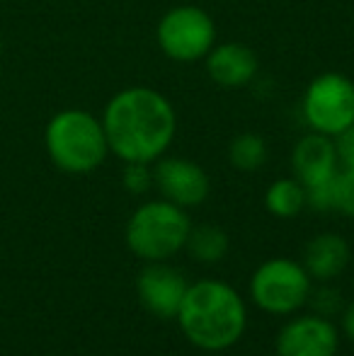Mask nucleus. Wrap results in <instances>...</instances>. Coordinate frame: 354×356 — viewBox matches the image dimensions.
Listing matches in <instances>:
<instances>
[{
  "instance_id": "obj_19",
  "label": "nucleus",
  "mask_w": 354,
  "mask_h": 356,
  "mask_svg": "<svg viewBox=\"0 0 354 356\" xmlns=\"http://www.w3.org/2000/svg\"><path fill=\"white\" fill-rule=\"evenodd\" d=\"M122 182L131 194H143L153 187V170L148 168V163H127Z\"/></svg>"
},
{
  "instance_id": "obj_22",
  "label": "nucleus",
  "mask_w": 354,
  "mask_h": 356,
  "mask_svg": "<svg viewBox=\"0 0 354 356\" xmlns=\"http://www.w3.org/2000/svg\"><path fill=\"white\" fill-rule=\"evenodd\" d=\"M0 51H3V32H0Z\"/></svg>"
},
{
  "instance_id": "obj_20",
  "label": "nucleus",
  "mask_w": 354,
  "mask_h": 356,
  "mask_svg": "<svg viewBox=\"0 0 354 356\" xmlns=\"http://www.w3.org/2000/svg\"><path fill=\"white\" fill-rule=\"evenodd\" d=\"M337 158H340L342 168L354 170V124L347 127L345 131L337 136Z\"/></svg>"
},
{
  "instance_id": "obj_13",
  "label": "nucleus",
  "mask_w": 354,
  "mask_h": 356,
  "mask_svg": "<svg viewBox=\"0 0 354 356\" xmlns=\"http://www.w3.org/2000/svg\"><path fill=\"white\" fill-rule=\"evenodd\" d=\"M301 262L313 282H332L350 264V245L337 233H321L308 240Z\"/></svg>"
},
{
  "instance_id": "obj_3",
  "label": "nucleus",
  "mask_w": 354,
  "mask_h": 356,
  "mask_svg": "<svg viewBox=\"0 0 354 356\" xmlns=\"http://www.w3.org/2000/svg\"><path fill=\"white\" fill-rule=\"evenodd\" d=\"M44 143L51 163L71 175L92 172L109 153L102 122L83 109H63L54 114L44 131Z\"/></svg>"
},
{
  "instance_id": "obj_15",
  "label": "nucleus",
  "mask_w": 354,
  "mask_h": 356,
  "mask_svg": "<svg viewBox=\"0 0 354 356\" xmlns=\"http://www.w3.org/2000/svg\"><path fill=\"white\" fill-rule=\"evenodd\" d=\"M267 211L277 218H296L306 209V187L296 177H284L269 184L265 194Z\"/></svg>"
},
{
  "instance_id": "obj_17",
  "label": "nucleus",
  "mask_w": 354,
  "mask_h": 356,
  "mask_svg": "<svg viewBox=\"0 0 354 356\" xmlns=\"http://www.w3.org/2000/svg\"><path fill=\"white\" fill-rule=\"evenodd\" d=\"M332 211L354 218V170H337L332 177Z\"/></svg>"
},
{
  "instance_id": "obj_11",
  "label": "nucleus",
  "mask_w": 354,
  "mask_h": 356,
  "mask_svg": "<svg viewBox=\"0 0 354 356\" xmlns=\"http://www.w3.org/2000/svg\"><path fill=\"white\" fill-rule=\"evenodd\" d=\"M337 163H340V158H337V145L330 136H325V134L313 131L293 145L291 170H293V177H296L303 187L328 182V179L337 172Z\"/></svg>"
},
{
  "instance_id": "obj_2",
  "label": "nucleus",
  "mask_w": 354,
  "mask_h": 356,
  "mask_svg": "<svg viewBox=\"0 0 354 356\" xmlns=\"http://www.w3.org/2000/svg\"><path fill=\"white\" fill-rule=\"evenodd\" d=\"M175 320L192 347L226 352L246 334L248 305L228 282L199 279L189 284Z\"/></svg>"
},
{
  "instance_id": "obj_8",
  "label": "nucleus",
  "mask_w": 354,
  "mask_h": 356,
  "mask_svg": "<svg viewBox=\"0 0 354 356\" xmlns=\"http://www.w3.org/2000/svg\"><path fill=\"white\" fill-rule=\"evenodd\" d=\"M274 349L277 356H337L340 332L330 318L318 313L293 315L282 325Z\"/></svg>"
},
{
  "instance_id": "obj_4",
  "label": "nucleus",
  "mask_w": 354,
  "mask_h": 356,
  "mask_svg": "<svg viewBox=\"0 0 354 356\" xmlns=\"http://www.w3.org/2000/svg\"><path fill=\"white\" fill-rule=\"evenodd\" d=\"M192 220L182 207L166 199L146 202L131 213L124 230L127 245L143 262H168L182 252Z\"/></svg>"
},
{
  "instance_id": "obj_5",
  "label": "nucleus",
  "mask_w": 354,
  "mask_h": 356,
  "mask_svg": "<svg viewBox=\"0 0 354 356\" xmlns=\"http://www.w3.org/2000/svg\"><path fill=\"white\" fill-rule=\"evenodd\" d=\"M313 279L303 262L291 257H272L250 277V300L267 315H293L306 308Z\"/></svg>"
},
{
  "instance_id": "obj_10",
  "label": "nucleus",
  "mask_w": 354,
  "mask_h": 356,
  "mask_svg": "<svg viewBox=\"0 0 354 356\" xmlns=\"http://www.w3.org/2000/svg\"><path fill=\"white\" fill-rule=\"evenodd\" d=\"M189 282L179 269L166 262H148L136 277V296L151 315L175 320Z\"/></svg>"
},
{
  "instance_id": "obj_7",
  "label": "nucleus",
  "mask_w": 354,
  "mask_h": 356,
  "mask_svg": "<svg viewBox=\"0 0 354 356\" xmlns=\"http://www.w3.org/2000/svg\"><path fill=\"white\" fill-rule=\"evenodd\" d=\"M216 42V27L209 13L197 5L172 8L158 22V44L163 54L179 63H194L211 51Z\"/></svg>"
},
{
  "instance_id": "obj_21",
  "label": "nucleus",
  "mask_w": 354,
  "mask_h": 356,
  "mask_svg": "<svg viewBox=\"0 0 354 356\" xmlns=\"http://www.w3.org/2000/svg\"><path fill=\"white\" fill-rule=\"evenodd\" d=\"M342 332H345L347 339L354 342V300L345 308V313H342Z\"/></svg>"
},
{
  "instance_id": "obj_1",
  "label": "nucleus",
  "mask_w": 354,
  "mask_h": 356,
  "mask_svg": "<svg viewBox=\"0 0 354 356\" xmlns=\"http://www.w3.org/2000/svg\"><path fill=\"white\" fill-rule=\"evenodd\" d=\"M102 127L117 158L151 165L170 148L177 122L166 95L151 88H129L109 99Z\"/></svg>"
},
{
  "instance_id": "obj_18",
  "label": "nucleus",
  "mask_w": 354,
  "mask_h": 356,
  "mask_svg": "<svg viewBox=\"0 0 354 356\" xmlns=\"http://www.w3.org/2000/svg\"><path fill=\"white\" fill-rule=\"evenodd\" d=\"M306 305H311L313 313L323 315V318H332L342 308V296L337 289H332V286H328V282H323V286L311 289Z\"/></svg>"
},
{
  "instance_id": "obj_16",
  "label": "nucleus",
  "mask_w": 354,
  "mask_h": 356,
  "mask_svg": "<svg viewBox=\"0 0 354 356\" xmlns=\"http://www.w3.org/2000/svg\"><path fill=\"white\" fill-rule=\"evenodd\" d=\"M231 165L241 172H255L267 160V143L257 134H241L228 145Z\"/></svg>"
},
{
  "instance_id": "obj_14",
  "label": "nucleus",
  "mask_w": 354,
  "mask_h": 356,
  "mask_svg": "<svg viewBox=\"0 0 354 356\" xmlns=\"http://www.w3.org/2000/svg\"><path fill=\"white\" fill-rule=\"evenodd\" d=\"M184 250H187L189 257L197 259V262L216 264L228 254V235L223 233L218 225H211V223L197 225V228L192 225Z\"/></svg>"
},
{
  "instance_id": "obj_6",
  "label": "nucleus",
  "mask_w": 354,
  "mask_h": 356,
  "mask_svg": "<svg viewBox=\"0 0 354 356\" xmlns=\"http://www.w3.org/2000/svg\"><path fill=\"white\" fill-rule=\"evenodd\" d=\"M303 117L316 134L337 138L354 124V83L342 73L313 78L303 95Z\"/></svg>"
},
{
  "instance_id": "obj_9",
  "label": "nucleus",
  "mask_w": 354,
  "mask_h": 356,
  "mask_svg": "<svg viewBox=\"0 0 354 356\" xmlns=\"http://www.w3.org/2000/svg\"><path fill=\"white\" fill-rule=\"evenodd\" d=\"M153 187L166 202L182 209L199 207L211 192V182L204 168L187 158H158L153 168Z\"/></svg>"
},
{
  "instance_id": "obj_12",
  "label": "nucleus",
  "mask_w": 354,
  "mask_h": 356,
  "mask_svg": "<svg viewBox=\"0 0 354 356\" xmlns=\"http://www.w3.org/2000/svg\"><path fill=\"white\" fill-rule=\"evenodd\" d=\"M257 68L260 63L255 51L236 42L211 47V51L207 54V71L214 83L223 88H243L255 78Z\"/></svg>"
}]
</instances>
